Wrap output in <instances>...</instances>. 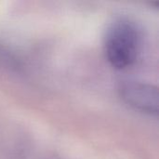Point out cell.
I'll return each instance as SVG.
<instances>
[{
	"mask_svg": "<svg viewBox=\"0 0 159 159\" xmlns=\"http://www.w3.org/2000/svg\"><path fill=\"white\" fill-rule=\"evenodd\" d=\"M103 48L114 68L123 70L133 65L141 49V34L136 24L125 19L116 20L107 30Z\"/></svg>",
	"mask_w": 159,
	"mask_h": 159,
	"instance_id": "obj_1",
	"label": "cell"
},
{
	"mask_svg": "<svg viewBox=\"0 0 159 159\" xmlns=\"http://www.w3.org/2000/svg\"><path fill=\"white\" fill-rule=\"evenodd\" d=\"M122 100L136 111L157 116L158 114V90L157 88L147 83L127 81L119 88Z\"/></svg>",
	"mask_w": 159,
	"mask_h": 159,
	"instance_id": "obj_2",
	"label": "cell"
}]
</instances>
